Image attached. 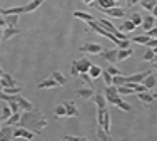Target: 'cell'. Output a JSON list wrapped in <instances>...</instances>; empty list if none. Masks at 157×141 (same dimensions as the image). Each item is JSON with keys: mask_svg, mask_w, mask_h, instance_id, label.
<instances>
[{"mask_svg": "<svg viewBox=\"0 0 157 141\" xmlns=\"http://www.w3.org/2000/svg\"><path fill=\"white\" fill-rule=\"evenodd\" d=\"M18 124L24 126V128H27V129H30V131L35 133V135H40L42 129L47 126V119L44 118V114L40 113L39 109H30V111H25V113L20 116Z\"/></svg>", "mask_w": 157, "mask_h": 141, "instance_id": "cell-1", "label": "cell"}, {"mask_svg": "<svg viewBox=\"0 0 157 141\" xmlns=\"http://www.w3.org/2000/svg\"><path fill=\"white\" fill-rule=\"evenodd\" d=\"M87 25H89L87 29H90V30L97 32V34H100V35L107 37V39H110V40H112V42H114V44H117L119 40H121V39H117V37H115L114 34H112V32H109V30H107V29H104L102 25H100L99 22H95V20H89V22H87Z\"/></svg>", "mask_w": 157, "mask_h": 141, "instance_id": "cell-2", "label": "cell"}, {"mask_svg": "<svg viewBox=\"0 0 157 141\" xmlns=\"http://www.w3.org/2000/svg\"><path fill=\"white\" fill-rule=\"evenodd\" d=\"M97 123L100 124V128L110 133V113L105 107H97Z\"/></svg>", "mask_w": 157, "mask_h": 141, "instance_id": "cell-3", "label": "cell"}, {"mask_svg": "<svg viewBox=\"0 0 157 141\" xmlns=\"http://www.w3.org/2000/svg\"><path fill=\"white\" fill-rule=\"evenodd\" d=\"M104 96H105V101L110 103V104L115 106V103L121 99V94L117 92V86L115 84H109V86L105 87V91H104Z\"/></svg>", "mask_w": 157, "mask_h": 141, "instance_id": "cell-4", "label": "cell"}, {"mask_svg": "<svg viewBox=\"0 0 157 141\" xmlns=\"http://www.w3.org/2000/svg\"><path fill=\"white\" fill-rule=\"evenodd\" d=\"M35 133L30 131V129L24 128V126H18V128H13V139L20 138V139H33Z\"/></svg>", "mask_w": 157, "mask_h": 141, "instance_id": "cell-5", "label": "cell"}, {"mask_svg": "<svg viewBox=\"0 0 157 141\" xmlns=\"http://www.w3.org/2000/svg\"><path fill=\"white\" fill-rule=\"evenodd\" d=\"M12 99L18 104V107H20V111H30V109H33L32 107V104H30V101H27L25 98H22L20 96V92L18 94H12Z\"/></svg>", "mask_w": 157, "mask_h": 141, "instance_id": "cell-6", "label": "cell"}, {"mask_svg": "<svg viewBox=\"0 0 157 141\" xmlns=\"http://www.w3.org/2000/svg\"><path fill=\"white\" fill-rule=\"evenodd\" d=\"M139 94V99H140V103L144 104L145 107H149L152 104V103L157 99V94H151L149 91H142V92H137Z\"/></svg>", "mask_w": 157, "mask_h": 141, "instance_id": "cell-7", "label": "cell"}, {"mask_svg": "<svg viewBox=\"0 0 157 141\" xmlns=\"http://www.w3.org/2000/svg\"><path fill=\"white\" fill-rule=\"evenodd\" d=\"M105 15H109L112 18H122L125 17V9H121V7H110V9H104L102 10Z\"/></svg>", "mask_w": 157, "mask_h": 141, "instance_id": "cell-8", "label": "cell"}, {"mask_svg": "<svg viewBox=\"0 0 157 141\" xmlns=\"http://www.w3.org/2000/svg\"><path fill=\"white\" fill-rule=\"evenodd\" d=\"M63 106H65V116L78 118V109H77L75 101H63Z\"/></svg>", "mask_w": 157, "mask_h": 141, "instance_id": "cell-9", "label": "cell"}, {"mask_svg": "<svg viewBox=\"0 0 157 141\" xmlns=\"http://www.w3.org/2000/svg\"><path fill=\"white\" fill-rule=\"evenodd\" d=\"M78 50H80V52H84V54H100L102 47H100V44L89 42V44H85V46H82Z\"/></svg>", "mask_w": 157, "mask_h": 141, "instance_id": "cell-10", "label": "cell"}, {"mask_svg": "<svg viewBox=\"0 0 157 141\" xmlns=\"http://www.w3.org/2000/svg\"><path fill=\"white\" fill-rule=\"evenodd\" d=\"M9 139H13V128L5 124L0 128V141H9Z\"/></svg>", "mask_w": 157, "mask_h": 141, "instance_id": "cell-11", "label": "cell"}, {"mask_svg": "<svg viewBox=\"0 0 157 141\" xmlns=\"http://www.w3.org/2000/svg\"><path fill=\"white\" fill-rule=\"evenodd\" d=\"M100 55H102V59H105L107 62H110V64H114V62H117V49L100 50Z\"/></svg>", "mask_w": 157, "mask_h": 141, "instance_id": "cell-12", "label": "cell"}, {"mask_svg": "<svg viewBox=\"0 0 157 141\" xmlns=\"http://www.w3.org/2000/svg\"><path fill=\"white\" fill-rule=\"evenodd\" d=\"M115 2H117V0H94V2L90 3V7H99L100 10H104V9L115 7Z\"/></svg>", "mask_w": 157, "mask_h": 141, "instance_id": "cell-13", "label": "cell"}, {"mask_svg": "<svg viewBox=\"0 0 157 141\" xmlns=\"http://www.w3.org/2000/svg\"><path fill=\"white\" fill-rule=\"evenodd\" d=\"M15 35H18V29L17 27H5V30L2 32V40L7 42V40H10Z\"/></svg>", "mask_w": 157, "mask_h": 141, "instance_id": "cell-14", "label": "cell"}, {"mask_svg": "<svg viewBox=\"0 0 157 141\" xmlns=\"http://www.w3.org/2000/svg\"><path fill=\"white\" fill-rule=\"evenodd\" d=\"M0 77H2V89H3V87H12V86H17V81L13 79V77L10 76V74L3 72Z\"/></svg>", "mask_w": 157, "mask_h": 141, "instance_id": "cell-15", "label": "cell"}, {"mask_svg": "<svg viewBox=\"0 0 157 141\" xmlns=\"http://www.w3.org/2000/svg\"><path fill=\"white\" fill-rule=\"evenodd\" d=\"M149 74H151V70H145V72H140V74H132V76H127V77L124 76V77H125V83H142V79Z\"/></svg>", "mask_w": 157, "mask_h": 141, "instance_id": "cell-16", "label": "cell"}, {"mask_svg": "<svg viewBox=\"0 0 157 141\" xmlns=\"http://www.w3.org/2000/svg\"><path fill=\"white\" fill-rule=\"evenodd\" d=\"M59 84H57V81L54 79V77H48V79H44L40 84H37V87L39 89H54V87H57Z\"/></svg>", "mask_w": 157, "mask_h": 141, "instance_id": "cell-17", "label": "cell"}, {"mask_svg": "<svg viewBox=\"0 0 157 141\" xmlns=\"http://www.w3.org/2000/svg\"><path fill=\"white\" fill-rule=\"evenodd\" d=\"M75 96L82 99H90L92 96H94V89L92 87H82V89H77L75 91Z\"/></svg>", "mask_w": 157, "mask_h": 141, "instance_id": "cell-18", "label": "cell"}, {"mask_svg": "<svg viewBox=\"0 0 157 141\" xmlns=\"http://www.w3.org/2000/svg\"><path fill=\"white\" fill-rule=\"evenodd\" d=\"M2 15H20L24 14V7H10V9H2L0 10Z\"/></svg>", "mask_w": 157, "mask_h": 141, "instance_id": "cell-19", "label": "cell"}, {"mask_svg": "<svg viewBox=\"0 0 157 141\" xmlns=\"http://www.w3.org/2000/svg\"><path fill=\"white\" fill-rule=\"evenodd\" d=\"M44 2H45V0H32V2L29 3V5H25V7H24V14H30V12H33V10H37Z\"/></svg>", "mask_w": 157, "mask_h": 141, "instance_id": "cell-20", "label": "cell"}, {"mask_svg": "<svg viewBox=\"0 0 157 141\" xmlns=\"http://www.w3.org/2000/svg\"><path fill=\"white\" fill-rule=\"evenodd\" d=\"M75 64H77V70H78V74L80 72H87L89 67H90V61L89 59H80V61H75Z\"/></svg>", "mask_w": 157, "mask_h": 141, "instance_id": "cell-21", "label": "cell"}, {"mask_svg": "<svg viewBox=\"0 0 157 141\" xmlns=\"http://www.w3.org/2000/svg\"><path fill=\"white\" fill-rule=\"evenodd\" d=\"M97 22H99V24L102 25L104 29H107V30H109V32H112V34H114V35H115V34H117V32H119V29L115 27V25H112L109 20H105V18H99V20H97Z\"/></svg>", "mask_w": 157, "mask_h": 141, "instance_id": "cell-22", "label": "cell"}, {"mask_svg": "<svg viewBox=\"0 0 157 141\" xmlns=\"http://www.w3.org/2000/svg\"><path fill=\"white\" fill-rule=\"evenodd\" d=\"M50 77H54V79L57 81V84H59L60 87H62V86H65V84H67V77L63 76V74L60 72V70H54Z\"/></svg>", "mask_w": 157, "mask_h": 141, "instance_id": "cell-23", "label": "cell"}, {"mask_svg": "<svg viewBox=\"0 0 157 141\" xmlns=\"http://www.w3.org/2000/svg\"><path fill=\"white\" fill-rule=\"evenodd\" d=\"M154 22H155V17L154 15H147V17H142V27H144V30H149V29L154 27Z\"/></svg>", "mask_w": 157, "mask_h": 141, "instance_id": "cell-24", "label": "cell"}, {"mask_svg": "<svg viewBox=\"0 0 157 141\" xmlns=\"http://www.w3.org/2000/svg\"><path fill=\"white\" fill-rule=\"evenodd\" d=\"M87 74H89V76L92 77V79H97V77H99L100 74H102V69H100V67H99V66H97V64H90V67H89Z\"/></svg>", "mask_w": 157, "mask_h": 141, "instance_id": "cell-25", "label": "cell"}, {"mask_svg": "<svg viewBox=\"0 0 157 141\" xmlns=\"http://www.w3.org/2000/svg\"><path fill=\"white\" fill-rule=\"evenodd\" d=\"M90 99L95 103V106H97V107H105V104H107V101H105V96L95 94V92H94V96H92Z\"/></svg>", "mask_w": 157, "mask_h": 141, "instance_id": "cell-26", "label": "cell"}, {"mask_svg": "<svg viewBox=\"0 0 157 141\" xmlns=\"http://www.w3.org/2000/svg\"><path fill=\"white\" fill-rule=\"evenodd\" d=\"M132 55V49L127 47V49H117V61H124V59Z\"/></svg>", "mask_w": 157, "mask_h": 141, "instance_id": "cell-27", "label": "cell"}, {"mask_svg": "<svg viewBox=\"0 0 157 141\" xmlns=\"http://www.w3.org/2000/svg\"><path fill=\"white\" fill-rule=\"evenodd\" d=\"M142 84H144V86L147 87L149 91H151V89L155 86V77L152 76V74H149V76H145L144 79H142Z\"/></svg>", "mask_w": 157, "mask_h": 141, "instance_id": "cell-28", "label": "cell"}, {"mask_svg": "<svg viewBox=\"0 0 157 141\" xmlns=\"http://www.w3.org/2000/svg\"><path fill=\"white\" fill-rule=\"evenodd\" d=\"M97 139H100V141H110L112 136H110L109 131H105V129L99 128V129H97Z\"/></svg>", "mask_w": 157, "mask_h": 141, "instance_id": "cell-29", "label": "cell"}, {"mask_svg": "<svg viewBox=\"0 0 157 141\" xmlns=\"http://www.w3.org/2000/svg\"><path fill=\"white\" fill-rule=\"evenodd\" d=\"M117 92L121 96H129V94H132V92H136L130 86H127V84H122V86H117Z\"/></svg>", "mask_w": 157, "mask_h": 141, "instance_id": "cell-30", "label": "cell"}, {"mask_svg": "<svg viewBox=\"0 0 157 141\" xmlns=\"http://www.w3.org/2000/svg\"><path fill=\"white\" fill-rule=\"evenodd\" d=\"M74 17H75V18H80V20H84V22H89V20H94V17H92L90 14H85V12H80V10H75V12H74Z\"/></svg>", "mask_w": 157, "mask_h": 141, "instance_id": "cell-31", "label": "cell"}, {"mask_svg": "<svg viewBox=\"0 0 157 141\" xmlns=\"http://www.w3.org/2000/svg\"><path fill=\"white\" fill-rule=\"evenodd\" d=\"M7 22V27H17L18 24V15H3Z\"/></svg>", "mask_w": 157, "mask_h": 141, "instance_id": "cell-32", "label": "cell"}, {"mask_svg": "<svg viewBox=\"0 0 157 141\" xmlns=\"http://www.w3.org/2000/svg\"><path fill=\"white\" fill-rule=\"evenodd\" d=\"M134 29H136V25L132 24L130 20H124L122 22V25L119 27V30H122V32H132Z\"/></svg>", "mask_w": 157, "mask_h": 141, "instance_id": "cell-33", "label": "cell"}, {"mask_svg": "<svg viewBox=\"0 0 157 141\" xmlns=\"http://www.w3.org/2000/svg\"><path fill=\"white\" fill-rule=\"evenodd\" d=\"M139 3L142 5V9H145V10L151 12V10L154 9V5L157 3V0H139Z\"/></svg>", "mask_w": 157, "mask_h": 141, "instance_id": "cell-34", "label": "cell"}, {"mask_svg": "<svg viewBox=\"0 0 157 141\" xmlns=\"http://www.w3.org/2000/svg\"><path fill=\"white\" fill-rule=\"evenodd\" d=\"M115 106H117V107H119V109H122V111H125V113H129V111H130V109H132V106H130V104H129V103H125V101H124V99H122V98H121V99H119V101H117V103H115Z\"/></svg>", "mask_w": 157, "mask_h": 141, "instance_id": "cell-35", "label": "cell"}, {"mask_svg": "<svg viewBox=\"0 0 157 141\" xmlns=\"http://www.w3.org/2000/svg\"><path fill=\"white\" fill-rule=\"evenodd\" d=\"M18 119H20V113H12L10 114V118L7 121H3L5 124H9V126H13L15 123H18Z\"/></svg>", "mask_w": 157, "mask_h": 141, "instance_id": "cell-36", "label": "cell"}, {"mask_svg": "<svg viewBox=\"0 0 157 141\" xmlns=\"http://www.w3.org/2000/svg\"><path fill=\"white\" fill-rule=\"evenodd\" d=\"M54 114H55V118H63V116H65V106H63V103H62V104L55 106Z\"/></svg>", "mask_w": 157, "mask_h": 141, "instance_id": "cell-37", "label": "cell"}, {"mask_svg": "<svg viewBox=\"0 0 157 141\" xmlns=\"http://www.w3.org/2000/svg\"><path fill=\"white\" fill-rule=\"evenodd\" d=\"M129 20L132 22L134 25H140V24H142V15H140L139 12H134L132 15H130V18H129Z\"/></svg>", "mask_w": 157, "mask_h": 141, "instance_id": "cell-38", "label": "cell"}, {"mask_svg": "<svg viewBox=\"0 0 157 141\" xmlns=\"http://www.w3.org/2000/svg\"><path fill=\"white\" fill-rule=\"evenodd\" d=\"M134 42H136V44H142V46H145V44L149 42V35H147V34H144V35H137V37H134Z\"/></svg>", "mask_w": 157, "mask_h": 141, "instance_id": "cell-39", "label": "cell"}, {"mask_svg": "<svg viewBox=\"0 0 157 141\" xmlns=\"http://www.w3.org/2000/svg\"><path fill=\"white\" fill-rule=\"evenodd\" d=\"M10 114H12V109H10V106H5L2 109V116H0V119L2 121H7L10 118Z\"/></svg>", "mask_w": 157, "mask_h": 141, "instance_id": "cell-40", "label": "cell"}, {"mask_svg": "<svg viewBox=\"0 0 157 141\" xmlns=\"http://www.w3.org/2000/svg\"><path fill=\"white\" fill-rule=\"evenodd\" d=\"M154 54H155L154 47H149V50L144 54V61H145V62H152V59H154Z\"/></svg>", "mask_w": 157, "mask_h": 141, "instance_id": "cell-41", "label": "cell"}, {"mask_svg": "<svg viewBox=\"0 0 157 141\" xmlns=\"http://www.w3.org/2000/svg\"><path fill=\"white\" fill-rule=\"evenodd\" d=\"M2 92H5V94H18L20 92V87L18 86H12V87H3Z\"/></svg>", "mask_w": 157, "mask_h": 141, "instance_id": "cell-42", "label": "cell"}, {"mask_svg": "<svg viewBox=\"0 0 157 141\" xmlns=\"http://www.w3.org/2000/svg\"><path fill=\"white\" fill-rule=\"evenodd\" d=\"M107 72H109L110 74V76H121V74H122V70L121 69H117V67H115V66H109V67H107Z\"/></svg>", "mask_w": 157, "mask_h": 141, "instance_id": "cell-43", "label": "cell"}, {"mask_svg": "<svg viewBox=\"0 0 157 141\" xmlns=\"http://www.w3.org/2000/svg\"><path fill=\"white\" fill-rule=\"evenodd\" d=\"M117 47H119V49H127V47H130V40H127V39L119 40V42H117Z\"/></svg>", "mask_w": 157, "mask_h": 141, "instance_id": "cell-44", "label": "cell"}, {"mask_svg": "<svg viewBox=\"0 0 157 141\" xmlns=\"http://www.w3.org/2000/svg\"><path fill=\"white\" fill-rule=\"evenodd\" d=\"M100 76L104 77V81H105L107 86H109V84H112V76H110L109 72H107V70H102V74H100Z\"/></svg>", "mask_w": 157, "mask_h": 141, "instance_id": "cell-45", "label": "cell"}, {"mask_svg": "<svg viewBox=\"0 0 157 141\" xmlns=\"http://www.w3.org/2000/svg\"><path fill=\"white\" fill-rule=\"evenodd\" d=\"M62 139H63V141H85L87 138H78V136H70V135H67V136H63Z\"/></svg>", "mask_w": 157, "mask_h": 141, "instance_id": "cell-46", "label": "cell"}, {"mask_svg": "<svg viewBox=\"0 0 157 141\" xmlns=\"http://www.w3.org/2000/svg\"><path fill=\"white\" fill-rule=\"evenodd\" d=\"M145 34L149 35V39H154V37H157V27H152V29H149Z\"/></svg>", "mask_w": 157, "mask_h": 141, "instance_id": "cell-47", "label": "cell"}, {"mask_svg": "<svg viewBox=\"0 0 157 141\" xmlns=\"http://www.w3.org/2000/svg\"><path fill=\"white\" fill-rule=\"evenodd\" d=\"M78 76H80V77H82V81H85V83H87V84H90V81H92V77H90V76H89V74H87V72H80V74H78Z\"/></svg>", "mask_w": 157, "mask_h": 141, "instance_id": "cell-48", "label": "cell"}, {"mask_svg": "<svg viewBox=\"0 0 157 141\" xmlns=\"http://www.w3.org/2000/svg\"><path fill=\"white\" fill-rule=\"evenodd\" d=\"M70 76H78V70H77L75 61H74V62H72V66H70Z\"/></svg>", "mask_w": 157, "mask_h": 141, "instance_id": "cell-49", "label": "cell"}, {"mask_svg": "<svg viewBox=\"0 0 157 141\" xmlns=\"http://www.w3.org/2000/svg\"><path fill=\"white\" fill-rule=\"evenodd\" d=\"M147 47H157V37H154V39H149V42L145 44Z\"/></svg>", "mask_w": 157, "mask_h": 141, "instance_id": "cell-50", "label": "cell"}, {"mask_svg": "<svg viewBox=\"0 0 157 141\" xmlns=\"http://www.w3.org/2000/svg\"><path fill=\"white\" fill-rule=\"evenodd\" d=\"M0 27H2V29H3V27H7V22H5V17H3L2 14H0Z\"/></svg>", "mask_w": 157, "mask_h": 141, "instance_id": "cell-51", "label": "cell"}, {"mask_svg": "<svg viewBox=\"0 0 157 141\" xmlns=\"http://www.w3.org/2000/svg\"><path fill=\"white\" fill-rule=\"evenodd\" d=\"M151 12H152V15H154V17L157 18V3H155V5H154V9H152Z\"/></svg>", "mask_w": 157, "mask_h": 141, "instance_id": "cell-52", "label": "cell"}, {"mask_svg": "<svg viewBox=\"0 0 157 141\" xmlns=\"http://www.w3.org/2000/svg\"><path fill=\"white\" fill-rule=\"evenodd\" d=\"M136 3H139V0H129V7L136 5Z\"/></svg>", "mask_w": 157, "mask_h": 141, "instance_id": "cell-53", "label": "cell"}, {"mask_svg": "<svg viewBox=\"0 0 157 141\" xmlns=\"http://www.w3.org/2000/svg\"><path fill=\"white\" fill-rule=\"evenodd\" d=\"M2 32L3 30H2V27H0V44H2Z\"/></svg>", "mask_w": 157, "mask_h": 141, "instance_id": "cell-54", "label": "cell"}, {"mask_svg": "<svg viewBox=\"0 0 157 141\" xmlns=\"http://www.w3.org/2000/svg\"><path fill=\"white\" fill-rule=\"evenodd\" d=\"M0 91H2V77H0Z\"/></svg>", "mask_w": 157, "mask_h": 141, "instance_id": "cell-55", "label": "cell"}, {"mask_svg": "<svg viewBox=\"0 0 157 141\" xmlns=\"http://www.w3.org/2000/svg\"><path fill=\"white\" fill-rule=\"evenodd\" d=\"M2 74H3V69H2V67H0V76H2Z\"/></svg>", "mask_w": 157, "mask_h": 141, "instance_id": "cell-56", "label": "cell"}, {"mask_svg": "<svg viewBox=\"0 0 157 141\" xmlns=\"http://www.w3.org/2000/svg\"><path fill=\"white\" fill-rule=\"evenodd\" d=\"M0 128H2V119H0Z\"/></svg>", "mask_w": 157, "mask_h": 141, "instance_id": "cell-57", "label": "cell"}, {"mask_svg": "<svg viewBox=\"0 0 157 141\" xmlns=\"http://www.w3.org/2000/svg\"><path fill=\"white\" fill-rule=\"evenodd\" d=\"M127 5H129V0H127Z\"/></svg>", "mask_w": 157, "mask_h": 141, "instance_id": "cell-58", "label": "cell"}]
</instances>
